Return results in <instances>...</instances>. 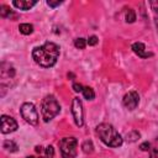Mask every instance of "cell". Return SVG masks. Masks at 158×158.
I'll return each mask as SVG.
<instances>
[{"label":"cell","instance_id":"cell-1","mask_svg":"<svg viewBox=\"0 0 158 158\" xmlns=\"http://www.w3.org/2000/svg\"><path fill=\"white\" fill-rule=\"evenodd\" d=\"M58 57H59V47L53 42H46L44 44L36 47L32 51L33 60L43 68H49L54 65Z\"/></svg>","mask_w":158,"mask_h":158},{"label":"cell","instance_id":"cell-2","mask_svg":"<svg viewBox=\"0 0 158 158\" xmlns=\"http://www.w3.org/2000/svg\"><path fill=\"white\" fill-rule=\"evenodd\" d=\"M96 133L100 139L109 147H118L122 144L123 139L120 133L110 123H100L96 126Z\"/></svg>","mask_w":158,"mask_h":158},{"label":"cell","instance_id":"cell-3","mask_svg":"<svg viewBox=\"0 0 158 158\" xmlns=\"http://www.w3.org/2000/svg\"><path fill=\"white\" fill-rule=\"evenodd\" d=\"M60 111V106L57 101V99L53 95H47L41 104V115L44 122L51 121L53 117H56Z\"/></svg>","mask_w":158,"mask_h":158},{"label":"cell","instance_id":"cell-4","mask_svg":"<svg viewBox=\"0 0 158 158\" xmlns=\"http://www.w3.org/2000/svg\"><path fill=\"white\" fill-rule=\"evenodd\" d=\"M78 141L74 137H64L59 142V148L62 158H75L77 156Z\"/></svg>","mask_w":158,"mask_h":158},{"label":"cell","instance_id":"cell-5","mask_svg":"<svg viewBox=\"0 0 158 158\" xmlns=\"http://www.w3.org/2000/svg\"><path fill=\"white\" fill-rule=\"evenodd\" d=\"M21 116L25 118L26 122L30 125H37L38 122V112L36 110V106L32 102H25L21 106Z\"/></svg>","mask_w":158,"mask_h":158},{"label":"cell","instance_id":"cell-6","mask_svg":"<svg viewBox=\"0 0 158 158\" xmlns=\"http://www.w3.org/2000/svg\"><path fill=\"white\" fill-rule=\"evenodd\" d=\"M72 114L75 121V125L81 127L84 123V114H83V105L78 98H74L72 101Z\"/></svg>","mask_w":158,"mask_h":158},{"label":"cell","instance_id":"cell-7","mask_svg":"<svg viewBox=\"0 0 158 158\" xmlns=\"http://www.w3.org/2000/svg\"><path fill=\"white\" fill-rule=\"evenodd\" d=\"M122 104H123V106H125L126 109H128V110H135V109L138 106V104H139V96H138V94H137L136 91H130V93H127V94L123 96V99H122Z\"/></svg>","mask_w":158,"mask_h":158},{"label":"cell","instance_id":"cell-8","mask_svg":"<svg viewBox=\"0 0 158 158\" xmlns=\"http://www.w3.org/2000/svg\"><path fill=\"white\" fill-rule=\"evenodd\" d=\"M17 130V122L7 115L1 116V132L2 133H10Z\"/></svg>","mask_w":158,"mask_h":158},{"label":"cell","instance_id":"cell-9","mask_svg":"<svg viewBox=\"0 0 158 158\" xmlns=\"http://www.w3.org/2000/svg\"><path fill=\"white\" fill-rule=\"evenodd\" d=\"M131 48H132V51H133L138 57H141V58H148V57H152V56H153L152 53L146 52V47H144V44H143L142 42H135Z\"/></svg>","mask_w":158,"mask_h":158},{"label":"cell","instance_id":"cell-10","mask_svg":"<svg viewBox=\"0 0 158 158\" xmlns=\"http://www.w3.org/2000/svg\"><path fill=\"white\" fill-rule=\"evenodd\" d=\"M36 4H37L36 0H14L12 1V5L20 10H30Z\"/></svg>","mask_w":158,"mask_h":158},{"label":"cell","instance_id":"cell-11","mask_svg":"<svg viewBox=\"0 0 158 158\" xmlns=\"http://www.w3.org/2000/svg\"><path fill=\"white\" fill-rule=\"evenodd\" d=\"M36 152L40 153V158H53L54 157V149L52 146H48L46 148L37 146L36 147Z\"/></svg>","mask_w":158,"mask_h":158},{"label":"cell","instance_id":"cell-12","mask_svg":"<svg viewBox=\"0 0 158 158\" xmlns=\"http://www.w3.org/2000/svg\"><path fill=\"white\" fill-rule=\"evenodd\" d=\"M0 15L2 17H6V19H10V20H14L17 17V14H15L9 6L6 5H1L0 6Z\"/></svg>","mask_w":158,"mask_h":158},{"label":"cell","instance_id":"cell-13","mask_svg":"<svg viewBox=\"0 0 158 158\" xmlns=\"http://www.w3.org/2000/svg\"><path fill=\"white\" fill-rule=\"evenodd\" d=\"M19 30H20V32H21L22 35H30V33H32V31H33V26L30 25V23H21V25L19 26Z\"/></svg>","mask_w":158,"mask_h":158},{"label":"cell","instance_id":"cell-14","mask_svg":"<svg viewBox=\"0 0 158 158\" xmlns=\"http://www.w3.org/2000/svg\"><path fill=\"white\" fill-rule=\"evenodd\" d=\"M83 95H84V98L86 99V100H93L94 98H95V93H94V90L91 89V88H89V86H84V89H83Z\"/></svg>","mask_w":158,"mask_h":158},{"label":"cell","instance_id":"cell-15","mask_svg":"<svg viewBox=\"0 0 158 158\" xmlns=\"http://www.w3.org/2000/svg\"><path fill=\"white\" fill-rule=\"evenodd\" d=\"M4 148L9 152H16L17 151V144L14 141H5L4 142Z\"/></svg>","mask_w":158,"mask_h":158},{"label":"cell","instance_id":"cell-16","mask_svg":"<svg viewBox=\"0 0 158 158\" xmlns=\"http://www.w3.org/2000/svg\"><path fill=\"white\" fill-rule=\"evenodd\" d=\"M125 20H126V22H135V20H136V14H135V11L132 10V9H127V11H126V15H125Z\"/></svg>","mask_w":158,"mask_h":158},{"label":"cell","instance_id":"cell-17","mask_svg":"<svg viewBox=\"0 0 158 158\" xmlns=\"http://www.w3.org/2000/svg\"><path fill=\"white\" fill-rule=\"evenodd\" d=\"M74 46L77 47V48H79V49H84L85 48V46H86V41H85V38H77L75 41H74Z\"/></svg>","mask_w":158,"mask_h":158},{"label":"cell","instance_id":"cell-18","mask_svg":"<svg viewBox=\"0 0 158 158\" xmlns=\"http://www.w3.org/2000/svg\"><path fill=\"white\" fill-rule=\"evenodd\" d=\"M83 151L85 153H91L93 152V143H91V141H85L83 143Z\"/></svg>","mask_w":158,"mask_h":158},{"label":"cell","instance_id":"cell-19","mask_svg":"<svg viewBox=\"0 0 158 158\" xmlns=\"http://www.w3.org/2000/svg\"><path fill=\"white\" fill-rule=\"evenodd\" d=\"M138 137H139V133L136 132V131H133V132H131V133H127V139H130L131 142L136 141Z\"/></svg>","mask_w":158,"mask_h":158},{"label":"cell","instance_id":"cell-20","mask_svg":"<svg viewBox=\"0 0 158 158\" xmlns=\"http://www.w3.org/2000/svg\"><path fill=\"white\" fill-rule=\"evenodd\" d=\"M86 43H88L89 46H95V44L98 43V37H96V36H90V37L88 38Z\"/></svg>","mask_w":158,"mask_h":158},{"label":"cell","instance_id":"cell-21","mask_svg":"<svg viewBox=\"0 0 158 158\" xmlns=\"http://www.w3.org/2000/svg\"><path fill=\"white\" fill-rule=\"evenodd\" d=\"M73 89H74V91H77V93H81V91H83V89H84V86H83L81 84L74 83V84H73Z\"/></svg>","mask_w":158,"mask_h":158},{"label":"cell","instance_id":"cell-22","mask_svg":"<svg viewBox=\"0 0 158 158\" xmlns=\"http://www.w3.org/2000/svg\"><path fill=\"white\" fill-rule=\"evenodd\" d=\"M60 4H62V1H52V0H48V1H47V5L51 6V7H57V6H59Z\"/></svg>","mask_w":158,"mask_h":158},{"label":"cell","instance_id":"cell-23","mask_svg":"<svg viewBox=\"0 0 158 158\" xmlns=\"http://www.w3.org/2000/svg\"><path fill=\"white\" fill-rule=\"evenodd\" d=\"M154 4V6H157V9L156 7H153V10H154V15H156V23H157V28H158V2H153Z\"/></svg>","mask_w":158,"mask_h":158},{"label":"cell","instance_id":"cell-24","mask_svg":"<svg viewBox=\"0 0 158 158\" xmlns=\"http://www.w3.org/2000/svg\"><path fill=\"white\" fill-rule=\"evenodd\" d=\"M151 158H158V149L153 148V149L151 151Z\"/></svg>","mask_w":158,"mask_h":158},{"label":"cell","instance_id":"cell-25","mask_svg":"<svg viewBox=\"0 0 158 158\" xmlns=\"http://www.w3.org/2000/svg\"><path fill=\"white\" fill-rule=\"evenodd\" d=\"M141 149H142V151H147V149H149V143H148V142L142 143V144H141Z\"/></svg>","mask_w":158,"mask_h":158},{"label":"cell","instance_id":"cell-26","mask_svg":"<svg viewBox=\"0 0 158 158\" xmlns=\"http://www.w3.org/2000/svg\"><path fill=\"white\" fill-rule=\"evenodd\" d=\"M26 158H36V157H33V156H28V157H26Z\"/></svg>","mask_w":158,"mask_h":158}]
</instances>
